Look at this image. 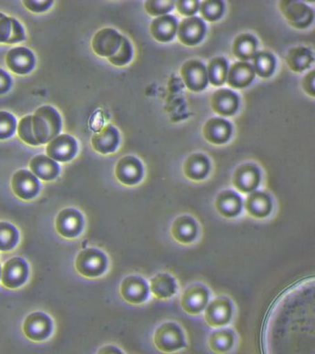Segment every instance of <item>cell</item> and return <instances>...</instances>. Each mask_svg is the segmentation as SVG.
I'll list each match as a JSON object with an SVG mask.
<instances>
[{
	"label": "cell",
	"mask_w": 315,
	"mask_h": 354,
	"mask_svg": "<svg viewBox=\"0 0 315 354\" xmlns=\"http://www.w3.org/2000/svg\"><path fill=\"white\" fill-rule=\"evenodd\" d=\"M33 133L39 145L51 142L62 131V116L49 105L38 108L32 115Z\"/></svg>",
	"instance_id": "cell-1"
},
{
	"label": "cell",
	"mask_w": 315,
	"mask_h": 354,
	"mask_svg": "<svg viewBox=\"0 0 315 354\" xmlns=\"http://www.w3.org/2000/svg\"><path fill=\"white\" fill-rule=\"evenodd\" d=\"M154 348L160 353L171 354L184 347V336L181 326L176 323H164L154 331Z\"/></svg>",
	"instance_id": "cell-2"
},
{
	"label": "cell",
	"mask_w": 315,
	"mask_h": 354,
	"mask_svg": "<svg viewBox=\"0 0 315 354\" xmlns=\"http://www.w3.org/2000/svg\"><path fill=\"white\" fill-rule=\"evenodd\" d=\"M75 268L81 275L87 278L100 277L107 270V256L99 249H84L76 257Z\"/></svg>",
	"instance_id": "cell-3"
},
{
	"label": "cell",
	"mask_w": 315,
	"mask_h": 354,
	"mask_svg": "<svg viewBox=\"0 0 315 354\" xmlns=\"http://www.w3.org/2000/svg\"><path fill=\"white\" fill-rule=\"evenodd\" d=\"M282 14L296 29H306L314 21V10L304 2L283 0L279 3Z\"/></svg>",
	"instance_id": "cell-4"
},
{
	"label": "cell",
	"mask_w": 315,
	"mask_h": 354,
	"mask_svg": "<svg viewBox=\"0 0 315 354\" xmlns=\"http://www.w3.org/2000/svg\"><path fill=\"white\" fill-rule=\"evenodd\" d=\"M28 277V264L21 257H15L5 262L0 279L5 287L9 289H18L26 283Z\"/></svg>",
	"instance_id": "cell-5"
},
{
	"label": "cell",
	"mask_w": 315,
	"mask_h": 354,
	"mask_svg": "<svg viewBox=\"0 0 315 354\" xmlns=\"http://www.w3.org/2000/svg\"><path fill=\"white\" fill-rule=\"evenodd\" d=\"M181 76L186 87L195 93L204 91L208 84L206 66L198 59L186 61L181 68Z\"/></svg>",
	"instance_id": "cell-6"
},
{
	"label": "cell",
	"mask_w": 315,
	"mask_h": 354,
	"mask_svg": "<svg viewBox=\"0 0 315 354\" xmlns=\"http://www.w3.org/2000/svg\"><path fill=\"white\" fill-rule=\"evenodd\" d=\"M23 328L28 339L35 342H42L51 336L53 322L45 313L34 312L26 318Z\"/></svg>",
	"instance_id": "cell-7"
},
{
	"label": "cell",
	"mask_w": 315,
	"mask_h": 354,
	"mask_svg": "<svg viewBox=\"0 0 315 354\" xmlns=\"http://www.w3.org/2000/svg\"><path fill=\"white\" fill-rule=\"evenodd\" d=\"M123 36L112 28L98 30L93 37L92 48L99 57H110L120 48Z\"/></svg>",
	"instance_id": "cell-8"
},
{
	"label": "cell",
	"mask_w": 315,
	"mask_h": 354,
	"mask_svg": "<svg viewBox=\"0 0 315 354\" xmlns=\"http://www.w3.org/2000/svg\"><path fill=\"white\" fill-rule=\"evenodd\" d=\"M78 152V143L68 134L59 135L46 146V155L55 162H66L73 160Z\"/></svg>",
	"instance_id": "cell-9"
},
{
	"label": "cell",
	"mask_w": 315,
	"mask_h": 354,
	"mask_svg": "<svg viewBox=\"0 0 315 354\" xmlns=\"http://www.w3.org/2000/svg\"><path fill=\"white\" fill-rule=\"evenodd\" d=\"M232 306L228 299L218 297L206 304L204 310L206 323L213 328L219 329L225 326L231 318Z\"/></svg>",
	"instance_id": "cell-10"
},
{
	"label": "cell",
	"mask_w": 315,
	"mask_h": 354,
	"mask_svg": "<svg viewBox=\"0 0 315 354\" xmlns=\"http://www.w3.org/2000/svg\"><path fill=\"white\" fill-rule=\"evenodd\" d=\"M206 24L198 17H188L182 19L177 29V36L181 44L188 46H196L204 38Z\"/></svg>",
	"instance_id": "cell-11"
},
{
	"label": "cell",
	"mask_w": 315,
	"mask_h": 354,
	"mask_svg": "<svg viewBox=\"0 0 315 354\" xmlns=\"http://www.w3.org/2000/svg\"><path fill=\"white\" fill-rule=\"evenodd\" d=\"M84 221L82 213L75 209L62 210L56 218V229L65 238L78 237L84 230Z\"/></svg>",
	"instance_id": "cell-12"
},
{
	"label": "cell",
	"mask_w": 315,
	"mask_h": 354,
	"mask_svg": "<svg viewBox=\"0 0 315 354\" xmlns=\"http://www.w3.org/2000/svg\"><path fill=\"white\" fill-rule=\"evenodd\" d=\"M12 188L19 198L30 201L39 194L40 182L31 171L21 169L13 174Z\"/></svg>",
	"instance_id": "cell-13"
},
{
	"label": "cell",
	"mask_w": 315,
	"mask_h": 354,
	"mask_svg": "<svg viewBox=\"0 0 315 354\" xmlns=\"http://www.w3.org/2000/svg\"><path fill=\"white\" fill-rule=\"evenodd\" d=\"M208 298L206 287L200 284L190 285L181 293V308L189 315L200 314L208 304Z\"/></svg>",
	"instance_id": "cell-14"
},
{
	"label": "cell",
	"mask_w": 315,
	"mask_h": 354,
	"mask_svg": "<svg viewBox=\"0 0 315 354\" xmlns=\"http://www.w3.org/2000/svg\"><path fill=\"white\" fill-rule=\"evenodd\" d=\"M116 177L121 184L134 185L141 181L143 167L140 160L134 156H124L118 160L115 169Z\"/></svg>",
	"instance_id": "cell-15"
},
{
	"label": "cell",
	"mask_w": 315,
	"mask_h": 354,
	"mask_svg": "<svg viewBox=\"0 0 315 354\" xmlns=\"http://www.w3.org/2000/svg\"><path fill=\"white\" fill-rule=\"evenodd\" d=\"M261 181L259 169L253 163L239 166L233 174V185L242 193H251L256 189Z\"/></svg>",
	"instance_id": "cell-16"
},
{
	"label": "cell",
	"mask_w": 315,
	"mask_h": 354,
	"mask_svg": "<svg viewBox=\"0 0 315 354\" xmlns=\"http://www.w3.org/2000/svg\"><path fill=\"white\" fill-rule=\"evenodd\" d=\"M6 64L13 73L26 75L34 69L35 57L34 53L26 47H15L8 52Z\"/></svg>",
	"instance_id": "cell-17"
},
{
	"label": "cell",
	"mask_w": 315,
	"mask_h": 354,
	"mask_svg": "<svg viewBox=\"0 0 315 354\" xmlns=\"http://www.w3.org/2000/svg\"><path fill=\"white\" fill-rule=\"evenodd\" d=\"M212 109L221 116H231L236 113L240 105L237 93L228 88H219L210 98Z\"/></svg>",
	"instance_id": "cell-18"
},
{
	"label": "cell",
	"mask_w": 315,
	"mask_h": 354,
	"mask_svg": "<svg viewBox=\"0 0 315 354\" xmlns=\"http://www.w3.org/2000/svg\"><path fill=\"white\" fill-rule=\"evenodd\" d=\"M204 138L215 145H222L228 142L232 134V126L226 119L210 118L203 127Z\"/></svg>",
	"instance_id": "cell-19"
},
{
	"label": "cell",
	"mask_w": 315,
	"mask_h": 354,
	"mask_svg": "<svg viewBox=\"0 0 315 354\" xmlns=\"http://www.w3.org/2000/svg\"><path fill=\"white\" fill-rule=\"evenodd\" d=\"M120 144V133L112 124H107L92 138V146L101 154L114 152Z\"/></svg>",
	"instance_id": "cell-20"
},
{
	"label": "cell",
	"mask_w": 315,
	"mask_h": 354,
	"mask_svg": "<svg viewBox=\"0 0 315 354\" xmlns=\"http://www.w3.org/2000/svg\"><path fill=\"white\" fill-rule=\"evenodd\" d=\"M255 77L253 66L250 63L237 61L232 64L228 71L226 84L233 88L248 87Z\"/></svg>",
	"instance_id": "cell-21"
},
{
	"label": "cell",
	"mask_w": 315,
	"mask_h": 354,
	"mask_svg": "<svg viewBox=\"0 0 315 354\" xmlns=\"http://www.w3.org/2000/svg\"><path fill=\"white\" fill-rule=\"evenodd\" d=\"M147 293V285L140 277L129 276L121 282L120 295L129 304L142 303Z\"/></svg>",
	"instance_id": "cell-22"
},
{
	"label": "cell",
	"mask_w": 315,
	"mask_h": 354,
	"mask_svg": "<svg viewBox=\"0 0 315 354\" xmlns=\"http://www.w3.org/2000/svg\"><path fill=\"white\" fill-rule=\"evenodd\" d=\"M26 40V30L20 21L0 12V44H17Z\"/></svg>",
	"instance_id": "cell-23"
},
{
	"label": "cell",
	"mask_w": 315,
	"mask_h": 354,
	"mask_svg": "<svg viewBox=\"0 0 315 354\" xmlns=\"http://www.w3.org/2000/svg\"><path fill=\"white\" fill-rule=\"evenodd\" d=\"M178 22L172 15H162L154 19L150 25L152 36L160 43H168L173 40L177 35Z\"/></svg>",
	"instance_id": "cell-24"
},
{
	"label": "cell",
	"mask_w": 315,
	"mask_h": 354,
	"mask_svg": "<svg viewBox=\"0 0 315 354\" xmlns=\"http://www.w3.org/2000/svg\"><path fill=\"white\" fill-rule=\"evenodd\" d=\"M29 166L31 173L43 181H52L56 179L60 173L59 163L48 155L40 154L33 158Z\"/></svg>",
	"instance_id": "cell-25"
},
{
	"label": "cell",
	"mask_w": 315,
	"mask_h": 354,
	"mask_svg": "<svg viewBox=\"0 0 315 354\" xmlns=\"http://www.w3.org/2000/svg\"><path fill=\"white\" fill-rule=\"evenodd\" d=\"M149 290L154 298L167 300L177 292L175 279L168 273H157L149 281Z\"/></svg>",
	"instance_id": "cell-26"
},
{
	"label": "cell",
	"mask_w": 315,
	"mask_h": 354,
	"mask_svg": "<svg viewBox=\"0 0 315 354\" xmlns=\"http://www.w3.org/2000/svg\"><path fill=\"white\" fill-rule=\"evenodd\" d=\"M245 209L253 217L264 218L272 210V201L267 193L253 191L245 201Z\"/></svg>",
	"instance_id": "cell-27"
},
{
	"label": "cell",
	"mask_w": 315,
	"mask_h": 354,
	"mask_svg": "<svg viewBox=\"0 0 315 354\" xmlns=\"http://www.w3.org/2000/svg\"><path fill=\"white\" fill-rule=\"evenodd\" d=\"M210 170L208 158L203 153H193L185 160L183 171L185 176L193 181L206 178Z\"/></svg>",
	"instance_id": "cell-28"
},
{
	"label": "cell",
	"mask_w": 315,
	"mask_h": 354,
	"mask_svg": "<svg viewBox=\"0 0 315 354\" xmlns=\"http://www.w3.org/2000/svg\"><path fill=\"white\" fill-rule=\"evenodd\" d=\"M286 61L290 71L300 73L311 66L314 62V55L305 46H295L287 52Z\"/></svg>",
	"instance_id": "cell-29"
},
{
	"label": "cell",
	"mask_w": 315,
	"mask_h": 354,
	"mask_svg": "<svg viewBox=\"0 0 315 354\" xmlns=\"http://www.w3.org/2000/svg\"><path fill=\"white\" fill-rule=\"evenodd\" d=\"M171 234L177 242L189 243L197 234V226L195 220L189 216H181L174 221L171 226Z\"/></svg>",
	"instance_id": "cell-30"
},
{
	"label": "cell",
	"mask_w": 315,
	"mask_h": 354,
	"mask_svg": "<svg viewBox=\"0 0 315 354\" xmlns=\"http://www.w3.org/2000/svg\"><path fill=\"white\" fill-rule=\"evenodd\" d=\"M215 207L221 215L234 217L242 210V201L240 196L233 191H223L215 199Z\"/></svg>",
	"instance_id": "cell-31"
},
{
	"label": "cell",
	"mask_w": 315,
	"mask_h": 354,
	"mask_svg": "<svg viewBox=\"0 0 315 354\" xmlns=\"http://www.w3.org/2000/svg\"><path fill=\"white\" fill-rule=\"evenodd\" d=\"M257 40L250 33H242L237 35L232 44V53L243 62H247L255 55Z\"/></svg>",
	"instance_id": "cell-32"
},
{
	"label": "cell",
	"mask_w": 315,
	"mask_h": 354,
	"mask_svg": "<svg viewBox=\"0 0 315 354\" xmlns=\"http://www.w3.org/2000/svg\"><path fill=\"white\" fill-rule=\"evenodd\" d=\"M253 68L254 73L262 77L267 79L272 76L276 69V61L272 53L268 51H258L253 55Z\"/></svg>",
	"instance_id": "cell-33"
},
{
	"label": "cell",
	"mask_w": 315,
	"mask_h": 354,
	"mask_svg": "<svg viewBox=\"0 0 315 354\" xmlns=\"http://www.w3.org/2000/svg\"><path fill=\"white\" fill-rule=\"evenodd\" d=\"M228 61L225 57H217L209 61L206 66L208 82L215 87L225 84L228 76Z\"/></svg>",
	"instance_id": "cell-34"
},
{
	"label": "cell",
	"mask_w": 315,
	"mask_h": 354,
	"mask_svg": "<svg viewBox=\"0 0 315 354\" xmlns=\"http://www.w3.org/2000/svg\"><path fill=\"white\" fill-rule=\"evenodd\" d=\"M233 334L226 329H217L210 335L208 344L213 353L223 354L233 345Z\"/></svg>",
	"instance_id": "cell-35"
},
{
	"label": "cell",
	"mask_w": 315,
	"mask_h": 354,
	"mask_svg": "<svg viewBox=\"0 0 315 354\" xmlns=\"http://www.w3.org/2000/svg\"><path fill=\"white\" fill-rule=\"evenodd\" d=\"M20 234L17 228L7 221H0V251L8 252L17 246Z\"/></svg>",
	"instance_id": "cell-36"
},
{
	"label": "cell",
	"mask_w": 315,
	"mask_h": 354,
	"mask_svg": "<svg viewBox=\"0 0 315 354\" xmlns=\"http://www.w3.org/2000/svg\"><path fill=\"white\" fill-rule=\"evenodd\" d=\"M225 6L219 0H206L199 2L198 10L200 11L201 18L206 21H215L222 17Z\"/></svg>",
	"instance_id": "cell-37"
},
{
	"label": "cell",
	"mask_w": 315,
	"mask_h": 354,
	"mask_svg": "<svg viewBox=\"0 0 315 354\" xmlns=\"http://www.w3.org/2000/svg\"><path fill=\"white\" fill-rule=\"evenodd\" d=\"M132 55H134V49H132L131 41L123 36L120 48L116 54L109 57V61L116 66H123L131 62Z\"/></svg>",
	"instance_id": "cell-38"
},
{
	"label": "cell",
	"mask_w": 315,
	"mask_h": 354,
	"mask_svg": "<svg viewBox=\"0 0 315 354\" xmlns=\"http://www.w3.org/2000/svg\"><path fill=\"white\" fill-rule=\"evenodd\" d=\"M17 129L15 116L6 111H0V140L12 138Z\"/></svg>",
	"instance_id": "cell-39"
},
{
	"label": "cell",
	"mask_w": 315,
	"mask_h": 354,
	"mask_svg": "<svg viewBox=\"0 0 315 354\" xmlns=\"http://www.w3.org/2000/svg\"><path fill=\"white\" fill-rule=\"evenodd\" d=\"M19 138L30 146H39L33 133L32 115H26L17 124Z\"/></svg>",
	"instance_id": "cell-40"
},
{
	"label": "cell",
	"mask_w": 315,
	"mask_h": 354,
	"mask_svg": "<svg viewBox=\"0 0 315 354\" xmlns=\"http://www.w3.org/2000/svg\"><path fill=\"white\" fill-rule=\"evenodd\" d=\"M174 6L175 2L170 0H148L145 3L146 12L154 17L165 15L172 10Z\"/></svg>",
	"instance_id": "cell-41"
},
{
	"label": "cell",
	"mask_w": 315,
	"mask_h": 354,
	"mask_svg": "<svg viewBox=\"0 0 315 354\" xmlns=\"http://www.w3.org/2000/svg\"><path fill=\"white\" fill-rule=\"evenodd\" d=\"M177 10L181 15L188 17H192L198 11L199 2L196 0H188V1H178L175 2Z\"/></svg>",
	"instance_id": "cell-42"
},
{
	"label": "cell",
	"mask_w": 315,
	"mask_h": 354,
	"mask_svg": "<svg viewBox=\"0 0 315 354\" xmlns=\"http://www.w3.org/2000/svg\"><path fill=\"white\" fill-rule=\"evenodd\" d=\"M27 10L33 12L39 13L48 10L53 5V1H35V0H26L23 2Z\"/></svg>",
	"instance_id": "cell-43"
},
{
	"label": "cell",
	"mask_w": 315,
	"mask_h": 354,
	"mask_svg": "<svg viewBox=\"0 0 315 354\" xmlns=\"http://www.w3.org/2000/svg\"><path fill=\"white\" fill-rule=\"evenodd\" d=\"M314 80H315V72L311 71L308 72L304 76L303 80V88L307 94L309 96L314 97L315 95V88H314Z\"/></svg>",
	"instance_id": "cell-44"
},
{
	"label": "cell",
	"mask_w": 315,
	"mask_h": 354,
	"mask_svg": "<svg viewBox=\"0 0 315 354\" xmlns=\"http://www.w3.org/2000/svg\"><path fill=\"white\" fill-rule=\"evenodd\" d=\"M12 80L3 69L0 68V95L8 93L12 88Z\"/></svg>",
	"instance_id": "cell-45"
},
{
	"label": "cell",
	"mask_w": 315,
	"mask_h": 354,
	"mask_svg": "<svg viewBox=\"0 0 315 354\" xmlns=\"http://www.w3.org/2000/svg\"><path fill=\"white\" fill-rule=\"evenodd\" d=\"M98 354H123V351L120 350V348L115 347V346L112 345H107L102 347L100 350L98 351Z\"/></svg>",
	"instance_id": "cell-46"
},
{
	"label": "cell",
	"mask_w": 315,
	"mask_h": 354,
	"mask_svg": "<svg viewBox=\"0 0 315 354\" xmlns=\"http://www.w3.org/2000/svg\"><path fill=\"white\" fill-rule=\"evenodd\" d=\"M0 276H1V266H0Z\"/></svg>",
	"instance_id": "cell-47"
}]
</instances>
